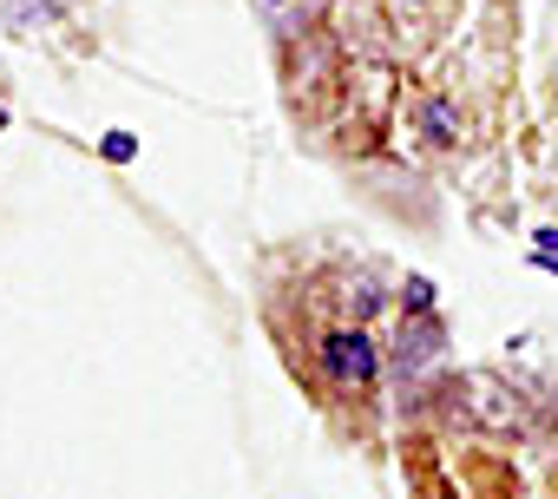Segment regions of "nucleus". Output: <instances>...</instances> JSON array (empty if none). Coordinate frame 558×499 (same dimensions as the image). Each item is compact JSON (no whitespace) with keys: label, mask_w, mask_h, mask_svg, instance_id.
<instances>
[{"label":"nucleus","mask_w":558,"mask_h":499,"mask_svg":"<svg viewBox=\"0 0 558 499\" xmlns=\"http://www.w3.org/2000/svg\"><path fill=\"white\" fill-rule=\"evenodd\" d=\"M323 368H329L336 388H368L375 381V342L362 329H342V336L323 342Z\"/></svg>","instance_id":"f257e3e1"},{"label":"nucleus","mask_w":558,"mask_h":499,"mask_svg":"<svg viewBox=\"0 0 558 499\" xmlns=\"http://www.w3.org/2000/svg\"><path fill=\"white\" fill-rule=\"evenodd\" d=\"M34 8H40V14H53V0H14V14H8V27H14V34H21V27H27V14H34Z\"/></svg>","instance_id":"f03ea898"},{"label":"nucleus","mask_w":558,"mask_h":499,"mask_svg":"<svg viewBox=\"0 0 558 499\" xmlns=\"http://www.w3.org/2000/svg\"><path fill=\"white\" fill-rule=\"evenodd\" d=\"M408 309H414V316H427V309H434V290H427V283H421V277H414V283H408Z\"/></svg>","instance_id":"7ed1b4c3"},{"label":"nucleus","mask_w":558,"mask_h":499,"mask_svg":"<svg viewBox=\"0 0 558 499\" xmlns=\"http://www.w3.org/2000/svg\"><path fill=\"white\" fill-rule=\"evenodd\" d=\"M106 158H119V165H125V158H132V138H125V132H112V138H106Z\"/></svg>","instance_id":"20e7f679"}]
</instances>
